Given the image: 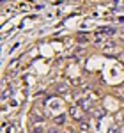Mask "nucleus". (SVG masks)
I'll list each match as a JSON object with an SVG mask.
<instances>
[{
    "instance_id": "nucleus-1",
    "label": "nucleus",
    "mask_w": 124,
    "mask_h": 133,
    "mask_svg": "<svg viewBox=\"0 0 124 133\" xmlns=\"http://www.w3.org/2000/svg\"><path fill=\"white\" fill-rule=\"evenodd\" d=\"M112 34H115L114 27H101V29L96 30V37H98V36H112Z\"/></svg>"
},
{
    "instance_id": "nucleus-2",
    "label": "nucleus",
    "mask_w": 124,
    "mask_h": 133,
    "mask_svg": "<svg viewBox=\"0 0 124 133\" xmlns=\"http://www.w3.org/2000/svg\"><path fill=\"white\" fill-rule=\"evenodd\" d=\"M66 91H67V85H66V83H59V85L55 87V92H57V94H64Z\"/></svg>"
},
{
    "instance_id": "nucleus-3",
    "label": "nucleus",
    "mask_w": 124,
    "mask_h": 133,
    "mask_svg": "<svg viewBox=\"0 0 124 133\" xmlns=\"http://www.w3.org/2000/svg\"><path fill=\"white\" fill-rule=\"evenodd\" d=\"M32 131H34V133H43V126H39V124H34V126H32Z\"/></svg>"
},
{
    "instance_id": "nucleus-4",
    "label": "nucleus",
    "mask_w": 124,
    "mask_h": 133,
    "mask_svg": "<svg viewBox=\"0 0 124 133\" xmlns=\"http://www.w3.org/2000/svg\"><path fill=\"white\" fill-rule=\"evenodd\" d=\"M66 121V115H59V117H55V124H62Z\"/></svg>"
},
{
    "instance_id": "nucleus-5",
    "label": "nucleus",
    "mask_w": 124,
    "mask_h": 133,
    "mask_svg": "<svg viewBox=\"0 0 124 133\" xmlns=\"http://www.w3.org/2000/svg\"><path fill=\"white\" fill-rule=\"evenodd\" d=\"M78 110H80V108H74V110H73V115H74V117H80V115H82Z\"/></svg>"
}]
</instances>
